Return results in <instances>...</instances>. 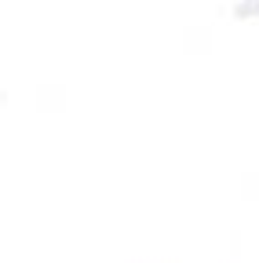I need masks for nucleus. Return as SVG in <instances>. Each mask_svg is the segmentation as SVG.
<instances>
[{
	"mask_svg": "<svg viewBox=\"0 0 259 263\" xmlns=\"http://www.w3.org/2000/svg\"><path fill=\"white\" fill-rule=\"evenodd\" d=\"M234 18H241V22L259 18V0H237V4H234Z\"/></svg>",
	"mask_w": 259,
	"mask_h": 263,
	"instance_id": "1",
	"label": "nucleus"
}]
</instances>
